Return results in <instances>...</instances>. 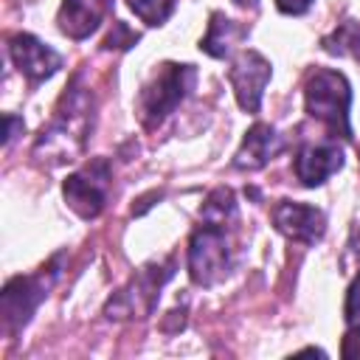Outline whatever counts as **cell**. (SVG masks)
Returning a JSON list of instances; mask_svg holds the SVG:
<instances>
[{"instance_id":"7a4b0ae2","label":"cell","mask_w":360,"mask_h":360,"mask_svg":"<svg viewBox=\"0 0 360 360\" xmlns=\"http://www.w3.org/2000/svg\"><path fill=\"white\" fill-rule=\"evenodd\" d=\"M304 104L307 112L326 124L335 135L352 138L349 127V107H352V87L343 73L329 68H315L304 82Z\"/></svg>"},{"instance_id":"2e32d148","label":"cell","mask_w":360,"mask_h":360,"mask_svg":"<svg viewBox=\"0 0 360 360\" xmlns=\"http://www.w3.org/2000/svg\"><path fill=\"white\" fill-rule=\"evenodd\" d=\"M233 208H236L233 191L231 188H214L200 208V219L208 225H225V219L233 217Z\"/></svg>"},{"instance_id":"277c9868","label":"cell","mask_w":360,"mask_h":360,"mask_svg":"<svg viewBox=\"0 0 360 360\" xmlns=\"http://www.w3.org/2000/svg\"><path fill=\"white\" fill-rule=\"evenodd\" d=\"M194 82H197V70L191 65H177V62L160 65L152 82L141 90L138 112L143 127L149 129L160 127L169 118V112H174V107L194 90Z\"/></svg>"},{"instance_id":"3957f363","label":"cell","mask_w":360,"mask_h":360,"mask_svg":"<svg viewBox=\"0 0 360 360\" xmlns=\"http://www.w3.org/2000/svg\"><path fill=\"white\" fill-rule=\"evenodd\" d=\"M59 262H62V256H53L37 273L14 276L6 281V287L0 292V321H3V332L8 338H14L31 321L34 309L39 307V301L48 295V290L59 278Z\"/></svg>"},{"instance_id":"e0dca14e","label":"cell","mask_w":360,"mask_h":360,"mask_svg":"<svg viewBox=\"0 0 360 360\" xmlns=\"http://www.w3.org/2000/svg\"><path fill=\"white\" fill-rule=\"evenodd\" d=\"M127 6L141 17L146 25H163L174 8V0H127Z\"/></svg>"},{"instance_id":"cb8c5ba5","label":"cell","mask_w":360,"mask_h":360,"mask_svg":"<svg viewBox=\"0 0 360 360\" xmlns=\"http://www.w3.org/2000/svg\"><path fill=\"white\" fill-rule=\"evenodd\" d=\"M233 3H236V6H242V8H256V3H259V0H233Z\"/></svg>"},{"instance_id":"7402d4cb","label":"cell","mask_w":360,"mask_h":360,"mask_svg":"<svg viewBox=\"0 0 360 360\" xmlns=\"http://www.w3.org/2000/svg\"><path fill=\"white\" fill-rule=\"evenodd\" d=\"M276 6L284 14H304L312 6V0H276Z\"/></svg>"},{"instance_id":"ac0fdd59","label":"cell","mask_w":360,"mask_h":360,"mask_svg":"<svg viewBox=\"0 0 360 360\" xmlns=\"http://www.w3.org/2000/svg\"><path fill=\"white\" fill-rule=\"evenodd\" d=\"M138 42V34L135 31H129L127 28V22H121V20H115L112 22V31H110V37L104 39V48H129V45H135Z\"/></svg>"},{"instance_id":"30bf717a","label":"cell","mask_w":360,"mask_h":360,"mask_svg":"<svg viewBox=\"0 0 360 360\" xmlns=\"http://www.w3.org/2000/svg\"><path fill=\"white\" fill-rule=\"evenodd\" d=\"M8 53H11V62L20 68V73H25L31 82L51 79V76L62 68V56H59L51 45L39 42V39L31 37V34H17V37H11Z\"/></svg>"},{"instance_id":"ffe728a7","label":"cell","mask_w":360,"mask_h":360,"mask_svg":"<svg viewBox=\"0 0 360 360\" xmlns=\"http://www.w3.org/2000/svg\"><path fill=\"white\" fill-rule=\"evenodd\" d=\"M343 357H360V326H352L343 338Z\"/></svg>"},{"instance_id":"9a60e30c","label":"cell","mask_w":360,"mask_h":360,"mask_svg":"<svg viewBox=\"0 0 360 360\" xmlns=\"http://www.w3.org/2000/svg\"><path fill=\"white\" fill-rule=\"evenodd\" d=\"M323 51L338 56H352L360 62V22L346 20L340 28H335L329 37H323Z\"/></svg>"},{"instance_id":"6da1fadb","label":"cell","mask_w":360,"mask_h":360,"mask_svg":"<svg viewBox=\"0 0 360 360\" xmlns=\"http://www.w3.org/2000/svg\"><path fill=\"white\" fill-rule=\"evenodd\" d=\"M90 129H93V93L82 87L79 79H73V84L59 98L51 124L39 132L34 143V155L53 166L65 160H76V155L87 143Z\"/></svg>"},{"instance_id":"5b68a950","label":"cell","mask_w":360,"mask_h":360,"mask_svg":"<svg viewBox=\"0 0 360 360\" xmlns=\"http://www.w3.org/2000/svg\"><path fill=\"white\" fill-rule=\"evenodd\" d=\"M172 267H174L172 259H166L163 264H146V267H141L132 276V281L107 301V307H104L107 318H112V321L146 318L155 309L163 284L172 278Z\"/></svg>"},{"instance_id":"44dd1931","label":"cell","mask_w":360,"mask_h":360,"mask_svg":"<svg viewBox=\"0 0 360 360\" xmlns=\"http://www.w3.org/2000/svg\"><path fill=\"white\" fill-rule=\"evenodd\" d=\"M3 121H6V138H3V141H6V146H8V143L25 129V124H22V118H17V115H11V112H8Z\"/></svg>"},{"instance_id":"d6986e66","label":"cell","mask_w":360,"mask_h":360,"mask_svg":"<svg viewBox=\"0 0 360 360\" xmlns=\"http://www.w3.org/2000/svg\"><path fill=\"white\" fill-rule=\"evenodd\" d=\"M346 323L349 326H360V276L352 281L349 292H346Z\"/></svg>"},{"instance_id":"8992f818","label":"cell","mask_w":360,"mask_h":360,"mask_svg":"<svg viewBox=\"0 0 360 360\" xmlns=\"http://www.w3.org/2000/svg\"><path fill=\"white\" fill-rule=\"evenodd\" d=\"M231 267V250L228 236L222 225L202 222L188 242V276L200 287H214L228 276Z\"/></svg>"},{"instance_id":"52a82bcc","label":"cell","mask_w":360,"mask_h":360,"mask_svg":"<svg viewBox=\"0 0 360 360\" xmlns=\"http://www.w3.org/2000/svg\"><path fill=\"white\" fill-rule=\"evenodd\" d=\"M62 194H65L68 205L82 219H96L104 211V205H107V194H110V163L104 158L90 160L87 166H82L79 172H73L65 180Z\"/></svg>"},{"instance_id":"603a6c76","label":"cell","mask_w":360,"mask_h":360,"mask_svg":"<svg viewBox=\"0 0 360 360\" xmlns=\"http://www.w3.org/2000/svg\"><path fill=\"white\" fill-rule=\"evenodd\" d=\"M349 256H352V262H354V267H357V273H360V222L352 228V233H349Z\"/></svg>"},{"instance_id":"8fae6325","label":"cell","mask_w":360,"mask_h":360,"mask_svg":"<svg viewBox=\"0 0 360 360\" xmlns=\"http://www.w3.org/2000/svg\"><path fill=\"white\" fill-rule=\"evenodd\" d=\"M340 166H343V149H340L335 141L307 143V146H301V152L295 155V177H298L307 188L321 186V183H323L326 177H332Z\"/></svg>"},{"instance_id":"9c48e42d","label":"cell","mask_w":360,"mask_h":360,"mask_svg":"<svg viewBox=\"0 0 360 360\" xmlns=\"http://www.w3.org/2000/svg\"><path fill=\"white\" fill-rule=\"evenodd\" d=\"M273 225L278 228V233H284L292 242L301 245H315L323 231H326V217L321 208L307 205V202H292V200H281L273 208Z\"/></svg>"},{"instance_id":"5bb4252c","label":"cell","mask_w":360,"mask_h":360,"mask_svg":"<svg viewBox=\"0 0 360 360\" xmlns=\"http://www.w3.org/2000/svg\"><path fill=\"white\" fill-rule=\"evenodd\" d=\"M245 37H248V28L245 25H239L231 17H225L222 11H214L211 14V22H208V31L200 39V48L208 56H214V59H225L233 51V45H239V39H245Z\"/></svg>"},{"instance_id":"4fadbf2b","label":"cell","mask_w":360,"mask_h":360,"mask_svg":"<svg viewBox=\"0 0 360 360\" xmlns=\"http://www.w3.org/2000/svg\"><path fill=\"white\" fill-rule=\"evenodd\" d=\"M107 8L110 0H62L56 17L59 31L68 34L70 39H84L101 25Z\"/></svg>"},{"instance_id":"7c38bea8","label":"cell","mask_w":360,"mask_h":360,"mask_svg":"<svg viewBox=\"0 0 360 360\" xmlns=\"http://www.w3.org/2000/svg\"><path fill=\"white\" fill-rule=\"evenodd\" d=\"M281 146H284V141L270 124H253L245 132L242 146L233 155V166L242 172H256V169L267 166L270 158H276L281 152Z\"/></svg>"},{"instance_id":"ba28073f","label":"cell","mask_w":360,"mask_h":360,"mask_svg":"<svg viewBox=\"0 0 360 360\" xmlns=\"http://www.w3.org/2000/svg\"><path fill=\"white\" fill-rule=\"evenodd\" d=\"M228 82L239 107L245 112H259L264 87L270 82V62L259 51H242L228 68Z\"/></svg>"}]
</instances>
